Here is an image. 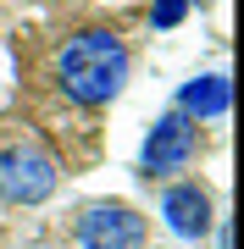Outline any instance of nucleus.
<instances>
[{"mask_svg":"<svg viewBox=\"0 0 244 249\" xmlns=\"http://www.w3.org/2000/svg\"><path fill=\"white\" fill-rule=\"evenodd\" d=\"M56 183H61V166H56V155L45 144L11 139L6 150H0V205L34 211V205H45L56 194Z\"/></svg>","mask_w":244,"mask_h":249,"instance_id":"2","label":"nucleus"},{"mask_svg":"<svg viewBox=\"0 0 244 249\" xmlns=\"http://www.w3.org/2000/svg\"><path fill=\"white\" fill-rule=\"evenodd\" d=\"M161 222H167L172 238H183V244H206L211 227H217V211H211L206 183H194V178H172V183L161 188Z\"/></svg>","mask_w":244,"mask_h":249,"instance_id":"5","label":"nucleus"},{"mask_svg":"<svg viewBox=\"0 0 244 249\" xmlns=\"http://www.w3.org/2000/svg\"><path fill=\"white\" fill-rule=\"evenodd\" d=\"M34 249H50V244H34Z\"/></svg>","mask_w":244,"mask_h":249,"instance_id":"8","label":"nucleus"},{"mask_svg":"<svg viewBox=\"0 0 244 249\" xmlns=\"http://www.w3.org/2000/svg\"><path fill=\"white\" fill-rule=\"evenodd\" d=\"M56 89H61L73 106L83 111H100L111 106L122 89H128V72H133V50L117 28H78L56 45Z\"/></svg>","mask_w":244,"mask_h":249,"instance_id":"1","label":"nucleus"},{"mask_svg":"<svg viewBox=\"0 0 244 249\" xmlns=\"http://www.w3.org/2000/svg\"><path fill=\"white\" fill-rule=\"evenodd\" d=\"M194 150H200V127H194L183 111H172V106H167V111L145 127V144H139L133 172H139L145 183H172L178 172H189Z\"/></svg>","mask_w":244,"mask_h":249,"instance_id":"3","label":"nucleus"},{"mask_svg":"<svg viewBox=\"0 0 244 249\" xmlns=\"http://www.w3.org/2000/svg\"><path fill=\"white\" fill-rule=\"evenodd\" d=\"M189 6H194V0H150V28H155V34H172V28H183Z\"/></svg>","mask_w":244,"mask_h":249,"instance_id":"7","label":"nucleus"},{"mask_svg":"<svg viewBox=\"0 0 244 249\" xmlns=\"http://www.w3.org/2000/svg\"><path fill=\"white\" fill-rule=\"evenodd\" d=\"M227 106H233V83H227V72H200V78H189L178 89V100H172V111H183L194 127L227 116Z\"/></svg>","mask_w":244,"mask_h":249,"instance_id":"6","label":"nucleus"},{"mask_svg":"<svg viewBox=\"0 0 244 249\" xmlns=\"http://www.w3.org/2000/svg\"><path fill=\"white\" fill-rule=\"evenodd\" d=\"M73 238H78V249H145L150 244V222L128 199H89L78 211Z\"/></svg>","mask_w":244,"mask_h":249,"instance_id":"4","label":"nucleus"},{"mask_svg":"<svg viewBox=\"0 0 244 249\" xmlns=\"http://www.w3.org/2000/svg\"><path fill=\"white\" fill-rule=\"evenodd\" d=\"M200 6H211V0H200Z\"/></svg>","mask_w":244,"mask_h":249,"instance_id":"9","label":"nucleus"}]
</instances>
